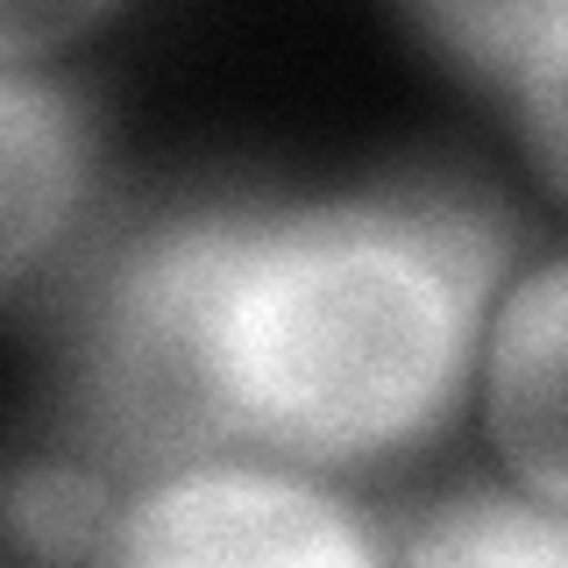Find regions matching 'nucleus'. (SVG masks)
<instances>
[{
	"mask_svg": "<svg viewBox=\"0 0 568 568\" xmlns=\"http://www.w3.org/2000/svg\"><path fill=\"white\" fill-rule=\"evenodd\" d=\"M8 526L36 555H114V532H121L106 526V497L71 469L22 476L8 497Z\"/></svg>",
	"mask_w": 568,
	"mask_h": 568,
	"instance_id": "nucleus-8",
	"label": "nucleus"
},
{
	"mask_svg": "<svg viewBox=\"0 0 568 568\" xmlns=\"http://www.w3.org/2000/svg\"><path fill=\"white\" fill-rule=\"evenodd\" d=\"M440 50L490 79H526L568 36V0H419Z\"/></svg>",
	"mask_w": 568,
	"mask_h": 568,
	"instance_id": "nucleus-6",
	"label": "nucleus"
},
{
	"mask_svg": "<svg viewBox=\"0 0 568 568\" xmlns=\"http://www.w3.org/2000/svg\"><path fill=\"white\" fill-rule=\"evenodd\" d=\"M505 221L462 192H377L242 221L227 377L248 440L348 462L426 434L462 384Z\"/></svg>",
	"mask_w": 568,
	"mask_h": 568,
	"instance_id": "nucleus-1",
	"label": "nucleus"
},
{
	"mask_svg": "<svg viewBox=\"0 0 568 568\" xmlns=\"http://www.w3.org/2000/svg\"><path fill=\"white\" fill-rule=\"evenodd\" d=\"M490 419L532 484L568 497V263L519 284L497 320Z\"/></svg>",
	"mask_w": 568,
	"mask_h": 568,
	"instance_id": "nucleus-4",
	"label": "nucleus"
},
{
	"mask_svg": "<svg viewBox=\"0 0 568 568\" xmlns=\"http://www.w3.org/2000/svg\"><path fill=\"white\" fill-rule=\"evenodd\" d=\"M242 213L178 221L106 271L85 320V413L129 462H185L248 440L227 377V263Z\"/></svg>",
	"mask_w": 568,
	"mask_h": 568,
	"instance_id": "nucleus-2",
	"label": "nucleus"
},
{
	"mask_svg": "<svg viewBox=\"0 0 568 568\" xmlns=\"http://www.w3.org/2000/svg\"><path fill=\"white\" fill-rule=\"evenodd\" d=\"M121 561H363L355 532L327 497L248 469L171 476L114 532Z\"/></svg>",
	"mask_w": 568,
	"mask_h": 568,
	"instance_id": "nucleus-3",
	"label": "nucleus"
},
{
	"mask_svg": "<svg viewBox=\"0 0 568 568\" xmlns=\"http://www.w3.org/2000/svg\"><path fill=\"white\" fill-rule=\"evenodd\" d=\"M106 0H0V43L8 58H29L36 43H58L79 22H93Z\"/></svg>",
	"mask_w": 568,
	"mask_h": 568,
	"instance_id": "nucleus-10",
	"label": "nucleus"
},
{
	"mask_svg": "<svg viewBox=\"0 0 568 568\" xmlns=\"http://www.w3.org/2000/svg\"><path fill=\"white\" fill-rule=\"evenodd\" d=\"M519 93H526V135H532V150H540L547 178L568 192V36L519 79Z\"/></svg>",
	"mask_w": 568,
	"mask_h": 568,
	"instance_id": "nucleus-9",
	"label": "nucleus"
},
{
	"mask_svg": "<svg viewBox=\"0 0 568 568\" xmlns=\"http://www.w3.org/2000/svg\"><path fill=\"white\" fill-rule=\"evenodd\" d=\"M0 142H8V271H22L36 242L64 221L71 192L85 178V129L58 85H36L29 71H8Z\"/></svg>",
	"mask_w": 568,
	"mask_h": 568,
	"instance_id": "nucleus-5",
	"label": "nucleus"
},
{
	"mask_svg": "<svg viewBox=\"0 0 568 568\" xmlns=\"http://www.w3.org/2000/svg\"><path fill=\"white\" fill-rule=\"evenodd\" d=\"M413 561H568V511L469 497L405 540Z\"/></svg>",
	"mask_w": 568,
	"mask_h": 568,
	"instance_id": "nucleus-7",
	"label": "nucleus"
}]
</instances>
